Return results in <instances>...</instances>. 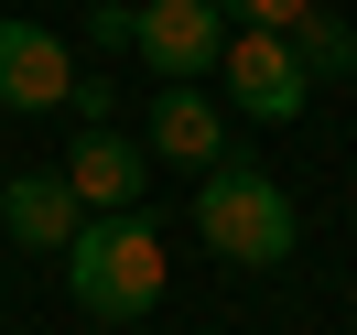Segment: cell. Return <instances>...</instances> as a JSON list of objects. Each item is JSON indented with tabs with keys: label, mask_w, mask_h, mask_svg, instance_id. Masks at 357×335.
Segmentation results:
<instances>
[{
	"label": "cell",
	"mask_w": 357,
	"mask_h": 335,
	"mask_svg": "<svg viewBox=\"0 0 357 335\" xmlns=\"http://www.w3.org/2000/svg\"><path fill=\"white\" fill-rule=\"evenodd\" d=\"M54 260H66V292L98 313V325H141V313L162 303V238L141 217H87Z\"/></svg>",
	"instance_id": "obj_1"
},
{
	"label": "cell",
	"mask_w": 357,
	"mask_h": 335,
	"mask_svg": "<svg viewBox=\"0 0 357 335\" xmlns=\"http://www.w3.org/2000/svg\"><path fill=\"white\" fill-rule=\"evenodd\" d=\"M195 227H206V249L238 260V270H282L292 260V195L271 173H238V162H217V173L195 184Z\"/></svg>",
	"instance_id": "obj_2"
},
{
	"label": "cell",
	"mask_w": 357,
	"mask_h": 335,
	"mask_svg": "<svg viewBox=\"0 0 357 335\" xmlns=\"http://www.w3.org/2000/svg\"><path fill=\"white\" fill-rule=\"evenodd\" d=\"M217 76H227V109H249V119H303V98H314V76L292 65V44L260 33V22H238L217 44Z\"/></svg>",
	"instance_id": "obj_3"
},
{
	"label": "cell",
	"mask_w": 357,
	"mask_h": 335,
	"mask_svg": "<svg viewBox=\"0 0 357 335\" xmlns=\"http://www.w3.org/2000/svg\"><path fill=\"white\" fill-rule=\"evenodd\" d=\"M130 44L152 54V76H162V87H184V76H206V65H217L227 11H217V0H141V11H130Z\"/></svg>",
	"instance_id": "obj_4"
},
{
	"label": "cell",
	"mask_w": 357,
	"mask_h": 335,
	"mask_svg": "<svg viewBox=\"0 0 357 335\" xmlns=\"http://www.w3.org/2000/svg\"><path fill=\"white\" fill-rule=\"evenodd\" d=\"M76 87V54L44 22H0V109H54Z\"/></svg>",
	"instance_id": "obj_5"
},
{
	"label": "cell",
	"mask_w": 357,
	"mask_h": 335,
	"mask_svg": "<svg viewBox=\"0 0 357 335\" xmlns=\"http://www.w3.org/2000/svg\"><path fill=\"white\" fill-rule=\"evenodd\" d=\"M66 184H76V205H87V217H130L141 184H152V162H141V141L87 130V141H76V162H66Z\"/></svg>",
	"instance_id": "obj_6"
},
{
	"label": "cell",
	"mask_w": 357,
	"mask_h": 335,
	"mask_svg": "<svg viewBox=\"0 0 357 335\" xmlns=\"http://www.w3.org/2000/svg\"><path fill=\"white\" fill-rule=\"evenodd\" d=\"M152 152L184 162V173H217V162H227V119H217V98L162 87V98H152Z\"/></svg>",
	"instance_id": "obj_7"
},
{
	"label": "cell",
	"mask_w": 357,
	"mask_h": 335,
	"mask_svg": "<svg viewBox=\"0 0 357 335\" xmlns=\"http://www.w3.org/2000/svg\"><path fill=\"white\" fill-rule=\"evenodd\" d=\"M0 227L22 249H66L76 227H87V205H76V184L66 173H11V195H0Z\"/></svg>",
	"instance_id": "obj_8"
},
{
	"label": "cell",
	"mask_w": 357,
	"mask_h": 335,
	"mask_svg": "<svg viewBox=\"0 0 357 335\" xmlns=\"http://www.w3.org/2000/svg\"><path fill=\"white\" fill-rule=\"evenodd\" d=\"M282 44H292V65H303V76H347V65H357V33L335 22L325 0H314V11H303L292 33H282Z\"/></svg>",
	"instance_id": "obj_9"
},
{
	"label": "cell",
	"mask_w": 357,
	"mask_h": 335,
	"mask_svg": "<svg viewBox=\"0 0 357 335\" xmlns=\"http://www.w3.org/2000/svg\"><path fill=\"white\" fill-rule=\"evenodd\" d=\"M217 11H238V22H260V33H292L314 0H217Z\"/></svg>",
	"instance_id": "obj_10"
}]
</instances>
